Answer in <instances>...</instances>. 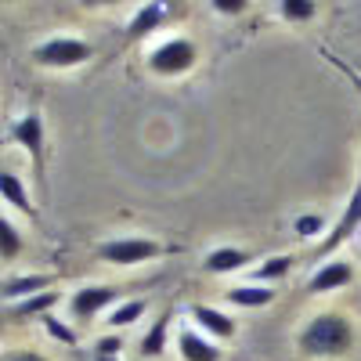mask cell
Masks as SVG:
<instances>
[{
	"mask_svg": "<svg viewBox=\"0 0 361 361\" xmlns=\"http://www.w3.org/2000/svg\"><path fill=\"white\" fill-rule=\"evenodd\" d=\"M102 260L116 264V267H134V264H145L163 253V246L156 243V238H141V235H127V238H109V243H102Z\"/></svg>",
	"mask_w": 361,
	"mask_h": 361,
	"instance_id": "3957f363",
	"label": "cell"
},
{
	"mask_svg": "<svg viewBox=\"0 0 361 361\" xmlns=\"http://www.w3.org/2000/svg\"><path fill=\"white\" fill-rule=\"evenodd\" d=\"M0 195H4L15 209H22V214L33 217V199H29V192H25V185H22V177H15V173H8V170H0Z\"/></svg>",
	"mask_w": 361,
	"mask_h": 361,
	"instance_id": "5bb4252c",
	"label": "cell"
},
{
	"mask_svg": "<svg viewBox=\"0 0 361 361\" xmlns=\"http://www.w3.org/2000/svg\"><path fill=\"white\" fill-rule=\"evenodd\" d=\"M18 253H22V235H18V228H15L11 221L0 217V257L11 260V257H18Z\"/></svg>",
	"mask_w": 361,
	"mask_h": 361,
	"instance_id": "ffe728a7",
	"label": "cell"
},
{
	"mask_svg": "<svg viewBox=\"0 0 361 361\" xmlns=\"http://www.w3.org/2000/svg\"><path fill=\"white\" fill-rule=\"evenodd\" d=\"M192 322L202 329V336L209 340H235V333H238V322L231 318V314H224V311H217V307H206V304H195L192 307Z\"/></svg>",
	"mask_w": 361,
	"mask_h": 361,
	"instance_id": "8992f818",
	"label": "cell"
},
{
	"mask_svg": "<svg viewBox=\"0 0 361 361\" xmlns=\"http://www.w3.org/2000/svg\"><path fill=\"white\" fill-rule=\"evenodd\" d=\"M354 282V264L350 260H325L318 264V271L311 275L307 289L311 293H333V289H343Z\"/></svg>",
	"mask_w": 361,
	"mask_h": 361,
	"instance_id": "52a82bcc",
	"label": "cell"
},
{
	"mask_svg": "<svg viewBox=\"0 0 361 361\" xmlns=\"http://www.w3.org/2000/svg\"><path fill=\"white\" fill-rule=\"evenodd\" d=\"M293 231H296L300 238H314V235L325 231V217H322V214H300V217L293 221Z\"/></svg>",
	"mask_w": 361,
	"mask_h": 361,
	"instance_id": "603a6c76",
	"label": "cell"
},
{
	"mask_svg": "<svg viewBox=\"0 0 361 361\" xmlns=\"http://www.w3.org/2000/svg\"><path fill=\"white\" fill-rule=\"evenodd\" d=\"M296 267V257H289V253H279V257H267L257 271H253V282L257 286H267V282H279V279H286L289 271Z\"/></svg>",
	"mask_w": 361,
	"mask_h": 361,
	"instance_id": "9a60e30c",
	"label": "cell"
},
{
	"mask_svg": "<svg viewBox=\"0 0 361 361\" xmlns=\"http://www.w3.org/2000/svg\"><path fill=\"white\" fill-rule=\"evenodd\" d=\"M94 361H119V357H109V354H94Z\"/></svg>",
	"mask_w": 361,
	"mask_h": 361,
	"instance_id": "4316f807",
	"label": "cell"
},
{
	"mask_svg": "<svg viewBox=\"0 0 361 361\" xmlns=\"http://www.w3.org/2000/svg\"><path fill=\"white\" fill-rule=\"evenodd\" d=\"M166 333H170V314H159L152 325H148V333L141 336V354L145 357H159L166 350Z\"/></svg>",
	"mask_w": 361,
	"mask_h": 361,
	"instance_id": "e0dca14e",
	"label": "cell"
},
{
	"mask_svg": "<svg viewBox=\"0 0 361 361\" xmlns=\"http://www.w3.org/2000/svg\"><path fill=\"white\" fill-rule=\"evenodd\" d=\"M209 8H214L217 15H243L246 11V0H214Z\"/></svg>",
	"mask_w": 361,
	"mask_h": 361,
	"instance_id": "d4e9b609",
	"label": "cell"
},
{
	"mask_svg": "<svg viewBox=\"0 0 361 361\" xmlns=\"http://www.w3.org/2000/svg\"><path fill=\"white\" fill-rule=\"evenodd\" d=\"M357 228H361V185H357V188L350 192V202H347V209L340 214V221L333 224V231L325 235V243L318 246L314 260H318V257H322V260H325V257H333V253H336V250H340V246L347 243V238H350V235H354Z\"/></svg>",
	"mask_w": 361,
	"mask_h": 361,
	"instance_id": "5b68a950",
	"label": "cell"
},
{
	"mask_svg": "<svg viewBox=\"0 0 361 361\" xmlns=\"http://www.w3.org/2000/svg\"><path fill=\"white\" fill-rule=\"evenodd\" d=\"M11 134H15V141L25 148V152L33 156V163L40 166V163H44V119H40L37 112H29V116L15 119Z\"/></svg>",
	"mask_w": 361,
	"mask_h": 361,
	"instance_id": "9c48e42d",
	"label": "cell"
},
{
	"mask_svg": "<svg viewBox=\"0 0 361 361\" xmlns=\"http://www.w3.org/2000/svg\"><path fill=\"white\" fill-rule=\"evenodd\" d=\"M11 361H47V357H40V354H33V350H22V354H15Z\"/></svg>",
	"mask_w": 361,
	"mask_h": 361,
	"instance_id": "484cf974",
	"label": "cell"
},
{
	"mask_svg": "<svg viewBox=\"0 0 361 361\" xmlns=\"http://www.w3.org/2000/svg\"><path fill=\"white\" fill-rule=\"evenodd\" d=\"M119 350H123V336H119V333L102 336V340H98V347H94V354H109V357H116Z\"/></svg>",
	"mask_w": 361,
	"mask_h": 361,
	"instance_id": "cb8c5ba5",
	"label": "cell"
},
{
	"mask_svg": "<svg viewBox=\"0 0 361 361\" xmlns=\"http://www.w3.org/2000/svg\"><path fill=\"white\" fill-rule=\"evenodd\" d=\"M195 62H199V47L185 37H173L148 54V69L159 76H185Z\"/></svg>",
	"mask_w": 361,
	"mask_h": 361,
	"instance_id": "7a4b0ae2",
	"label": "cell"
},
{
	"mask_svg": "<svg viewBox=\"0 0 361 361\" xmlns=\"http://www.w3.org/2000/svg\"><path fill=\"white\" fill-rule=\"evenodd\" d=\"M44 329H47V336L51 340H58V343H66V347H73L80 336L73 333V329L62 322V318H54V314H44Z\"/></svg>",
	"mask_w": 361,
	"mask_h": 361,
	"instance_id": "7402d4cb",
	"label": "cell"
},
{
	"mask_svg": "<svg viewBox=\"0 0 361 361\" xmlns=\"http://www.w3.org/2000/svg\"><path fill=\"white\" fill-rule=\"evenodd\" d=\"M314 15H318L314 0H282V18L289 22H311Z\"/></svg>",
	"mask_w": 361,
	"mask_h": 361,
	"instance_id": "44dd1931",
	"label": "cell"
},
{
	"mask_svg": "<svg viewBox=\"0 0 361 361\" xmlns=\"http://www.w3.org/2000/svg\"><path fill=\"white\" fill-rule=\"evenodd\" d=\"M51 289V279L47 275H22V279H11L0 286V296H8V300H29V296H37V293H47Z\"/></svg>",
	"mask_w": 361,
	"mask_h": 361,
	"instance_id": "4fadbf2b",
	"label": "cell"
},
{
	"mask_svg": "<svg viewBox=\"0 0 361 361\" xmlns=\"http://www.w3.org/2000/svg\"><path fill=\"white\" fill-rule=\"evenodd\" d=\"M177 350H180V357H185V361H221L217 343L206 340L199 329H192V325H185L177 333Z\"/></svg>",
	"mask_w": 361,
	"mask_h": 361,
	"instance_id": "30bf717a",
	"label": "cell"
},
{
	"mask_svg": "<svg viewBox=\"0 0 361 361\" xmlns=\"http://www.w3.org/2000/svg\"><path fill=\"white\" fill-rule=\"evenodd\" d=\"M228 300H231L235 307H271V304H275V289H271V286H257V282L231 286L228 289Z\"/></svg>",
	"mask_w": 361,
	"mask_h": 361,
	"instance_id": "7c38bea8",
	"label": "cell"
},
{
	"mask_svg": "<svg viewBox=\"0 0 361 361\" xmlns=\"http://www.w3.org/2000/svg\"><path fill=\"white\" fill-rule=\"evenodd\" d=\"M145 307H148L145 300H127V304H119V307H116V311L109 314V325H112V329H123V325H134V322H137V318L145 314Z\"/></svg>",
	"mask_w": 361,
	"mask_h": 361,
	"instance_id": "d6986e66",
	"label": "cell"
},
{
	"mask_svg": "<svg viewBox=\"0 0 361 361\" xmlns=\"http://www.w3.org/2000/svg\"><path fill=\"white\" fill-rule=\"evenodd\" d=\"M54 304H58V293L47 289V293H37V296H29V300H18L15 314H51Z\"/></svg>",
	"mask_w": 361,
	"mask_h": 361,
	"instance_id": "ac0fdd59",
	"label": "cell"
},
{
	"mask_svg": "<svg viewBox=\"0 0 361 361\" xmlns=\"http://www.w3.org/2000/svg\"><path fill=\"white\" fill-rule=\"evenodd\" d=\"M296 347L304 357H343L354 347V325L343 314H318L304 325Z\"/></svg>",
	"mask_w": 361,
	"mask_h": 361,
	"instance_id": "6da1fadb",
	"label": "cell"
},
{
	"mask_svg": "<svg viewBox=\"0 0 361 361\" xmlns=\"http://www.w3.org/2000/svg\"><path fill=\"white\" fill-rule=\"evenodd\" d=\"M250 260H253V257H250L246 250L221 246V250H214V253L202 260V271H206V275H231V271H243Z\"/></svg>",
	"mask_w": 361,
	"mask_h": 361,
	"instance_id": "8fae6325",
	"label": "cell"
},
{
	"mask_svg": "<svg viewBox=\"0 0 361 361\" xmlns=\"http://www.w3.org/2000/svg\"><path fill=\"white\" fill-rule=\"evenodd\" d=\"M33 58L47 69H73V66H80V62L90 58V44H83L76 37H51L33 51Z\"/></svg>",
	"mask_w": 361,
	"mask_h": 361,
	"instance_id": "277c9868",
	"label": "cell"
},
{
	"mask_svg": "<svg viewBox=\"0 0 361 361\" xmlns=\"http://www.w3.org/2000/svg\"><path fill=\"white\" fill-rule=\"evenodd\" d=\"M163 18H166V4H145V8H137V15H134V22H130L127 33H130L134 40H141V37L152 33Z\"/></svg>",
	"mask_w": 361,
	"mask_h": 361,
	"instance_id": "2e32d148",
	"label": "cell"
},
{
	"mask_svg": "<svg viewBox=\"0 0 361 361\" xmlns=\"http://www.w3.org/2000/svg\"><path fill=\"white\" fill-rule=\"evenodd\" d=\"M119 300V293L112 286H83L80 293H73V314L76 318H94L98 311L112 307Z\"/></svg>",
	"mask_w": 361,
	"mask_h": 361,
	"instance_id": "ba28073f",
	"label": "cell"
}]
</instances>
